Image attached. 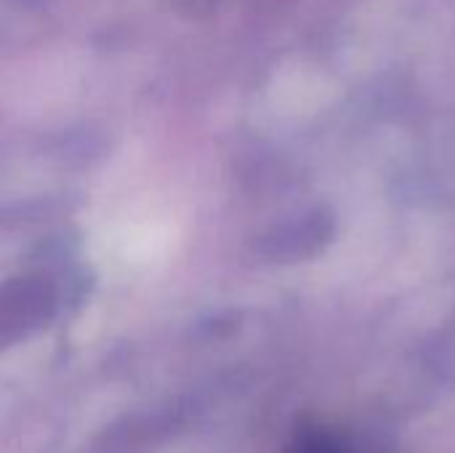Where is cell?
Here are the masks:
<instances>
[{
  "label": "cell",
  "instance_id": "cell-1",
  "mask_svg": "<svg viewBox=\"0 0 455 453\" xmlns=\"http://www.w3.org/2000/svg\"><path fill=\"white\" fill-rule=\"evenodd\" d=\"M293 453H347L341 451L336 443H331L328 438H309L304 443H299V451Z\"/></svg>",
  "mask_w": 455,
  "mask_h": 453
}]
</instances>
